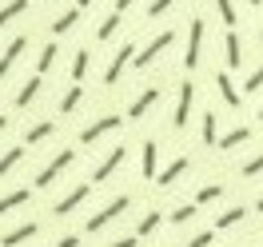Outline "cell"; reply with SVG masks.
<instances>
[{"label": "cell", "mask_w": 263, "mask_h": 247, "mask_svg": "<svg viewBox=\"0 0 263 247\" xmlns=\"http://www.w3.org/2000/svg\"><path fill=\"white\" fill-rule=\"evenodd\" d=\"M140 172H144V176H148V180H156V176H160V167H156V144H144V167H140Z\"/></svg>", "instance_id": "20"}, {"label": "cell", "mask_w": 263, "mask_h": 247, "mask_svg": "<svg viewBox=\"0 0 263 247\" xmlns=\"http://www.w3.org/2000/svg\"><path fill=\"white\" fill-rule=\"evenodd\" d=\"M88 192H92L88 183H76V187H72V192H68V196L60 199V203H56V215H68V212H76V207H80L84 199H88Z\"/></svg>", "instance_id": "7"}, {"label": "cell", "mask_w": 263, "mask_h": 247, "mask_svg": "<svg viewBox=\"0 0 263 247\" xmlns=\"http://www.w3.org/2000/svg\"><path fill=\"white\" fill-rule=\"evenodd\" d=\"M183 172H187V156H180V160H172V164H167L164 172H160V176H156V183H164V187H172V183L180 180Z\"/></svg>", "instance_id": "13"}, {"label": "cell", "mask_w": 263, "mask_h": 247, "mask_svg": "<svg viewBox=\"0 0 263 247\" xmlns=\"http://www.w3.org/2000/svg\"><path fill=\"white\" fill-rule=\"evenodd\" d=\"M259 172H263V156H255V160H247V164H243V180H255Z\"/></svg>", "instance_id": "35"}, {"label": "cell", "mask_w": 263, "mask_h": 247, "mask_svg": "<svg viewBox=\"0 0 263 247\" xmlns=\"http://www.w3.org/2000/svg\"><path fill=\"white\" fill-rule=\"evenodd\" d=\"M48 136H52V124H48V120H44V124H32V128H28V136H24V140H28V144H44Z\"/></svg>", "instance_id": "25"}, {"label": "cell", "mask_w": 263, "mask_h": 247, "mask_svg": "<svg viewBox=\"0 0 263 247\" xmlns=\"http://www.w3.org/2000/svg\"><path fill=\"white\" fill-rule=\"evenodd\" d=\"M40 84H44V76H32V80L20 88V92H16V108H28V104H32L36 92H40Z\"/></svg>", "instance_id": "17"}, {"label": "cell", "mask_w": 263, "mask_h": 247, "mask_svg": "<svg viewBox=\"0 0 263 247\" xmlns=\"http://www.w3.org/2000/svg\"><path fill=\"white\" fill-rule=\"evenodd\" d=\"M52 60H56V40H52V44H44V52H40V60H36V72L44 76V72L52 68Z\"/></svg>", "instance_id": "26"}, {"label": "cell", "mask_w": 263, "mask_h": 247, "mask_svg": "<svg viewBox=\"0 0 263 247\" xmlns=\"http://www.w3.org/2000/svg\"><path fill=\"white\" fill-rule=\"evenodd\" d=\"M20 203H28V187H16V192H8V196H0V215L20 207Z\"/></svg>", "instance_id": "19"}, {"label": "cell", "mask_w": 263, "mask_h": 247, "mask_svg": "<svg viewBox=\"0 0 263 247\" xmlns=\"http://www.w3.org/2000/svg\"><path fill=\"white\" fill-rule=\"evenodd\" d=\"M116 128H120V116H112V112H108V116H100L96 124H88V128H84V132H80V140H84V144H96L100 136L116 132Z\"/></svg>", "instance_id": "4"}, {"label": "cell", "mask_w": 263, "mask_h": 247, "mask_svg": "<svg viewBox=\"0 0 263 247\" xmlns=\"http://www.w3.org/2000/svg\"><path fill=\"white\" fill-rule=\"evenodd\" d=\"M223 40H228V44H223V52H228V64H231V68H239V64H243V44H239V32L231 28Z\"/></svg>", "instance_id": "16"}, {"label": "cell", "mask_w": 263, "mask_h": 247, "mask_svg": "<svg viewBox=\"0 0 263 247\" xmlns=\"http://www.w3.org/2000/svg\"><path fill=\"white\" fill-rule=\"evenodd\" d=\"M167 8H172V0H152V8H148V16H164Z\"/></svg>", "instance_id": "37"}, {"label": "cell", "mask_w": 263, "mask_h": 247, "mask_svg": "<svg viewBox=\"0 0 263 247\" xmlns=\"http://www.w3.org/2000/svg\"><path fill=\"white\" fill-rule=\"evenodd\" d=\"M192 100H196V88H192V84H183V88H180V104H176V116H172V124H176V128H183V124H187Z\"/></svg>", "instance_id": "8"}, {"label": "cell", "mask_w": 263, "mask_h": 247, "mask_svg": "<svg viewBox=\"0 0 263 247\" xmlns=\"http://www.w3.org/2000/svg\"><path fill=\"white\" fill-rule=\"evenodd\" d=\"M215 8H219V20H223L228 28H235V4H231V0H215Z\"/></svg>", "instance_id": "30"}, {"label": "cell", "mask_w": 263, "mask_h": 247, "mask_svg": "<svg viewBox=\"0 0 263 247\" xmlns=\"http://www.w3.org/2000/svg\"><path fill=\"white\" fill-rule=\"evenodd\" d=\"M203 144H219V136H215V116L203 112Z\"/></svg>", "instance_id": "31"}, {"label": "cell", "mask_w": 263, "mask_h": 247, "mask_svg": "<svg viewBox=\"0 0 263 247\" xmlns=\"http://www.w3.org/2000/svg\"><path fill=\"white\" fill-rule=\"evenodd\" d=\"M160 219H164L160 212H148L144 219H140V223H136V235H140V239H144V235H152V231L160 227Z\"/></svg>", "instance_id": "23"}, {"label": "cell", "mask_w": 263, "mask_h": 247, "mask_svg": "<svg viewBox=\"0 0 263 247\" xmlns=\"http://www.w3.org/2000/svg\"><path fill=\"white\" fill-rule=\"evenodd\" d=\"M156 100H160V88H144V92L136 96V104L128 108V116H132V120H140V116H148Z\"/></svg>", "instance_id": "9"}, {"label": "cell", "mask_w": 263, "mask_h": 247, "mask_svg": "<svg viewBox=\"0 0 263 247\" xmlns=\"http://www.w3.org/2000/svg\"><path fill=\"white\" fill-rule=\"evenodd\" d=\"M24 8H28V0H8V4L0 8V28H4V24H8V20H12V16H20Z\"/></svg>", "instance_id": "24"}, {"label": "cell", "mask_w": 263, "mask_h": 247, "mask_svg": "<svg viewBox=\"0 0 263 247\" xmlns=\"http://www.w3.org/2000/svg\"><path fill=\"white\" fill-rule=\"evenodd\" d=\"M199 52H203V20H192V32H187V52H183V64L196 68L199 64Z\"/></svg>", "instance_id": "3"}, {"label": "cell", "mask_w": 263, "mask_h": 247, "mask_svg": "<svg viewBox=\"0 0 263 247\" xmlns=\"http://www.w3.org/2000/svg\"><path fill=\"white\" fill-rule=\"evenodd\" d=\"M88 4H92V0H76V8H80V12H84V8H88Z\"/></svg>", "instance_id": "41"}, {"label": "cell", "mask_w": 263, "mask_h": 247, "mask_svg": "<svg viewBox=\"0 0 263 247\" xmlns=\"http://www.w3.org/2000/svg\"><path fill=\"white\" fill-rule=\"evenodd\" d=\"M52 247H80V239H76V235H64V239H56Z\"/></svg>", "instance_id": "38"}, {"label": "cell", "mask_w": 263, "mask_h": 247, "mask_svg": "<svg viewBox=\"0 0 263 247\" xmlns=\"http://www.w3.org/2000/svg\"><path fill=\"white\" fill-rule=\"evenodd\" d=\"M215 88H219V96L228 100L231 108H239V104H243V96L235 92V84H231V76H228V72H219V76H215Z\"/></svg>", "instance_id": "14"}, {"label": "cell", "mask_w": 263, "mask_h": 247, "mask_svg": "<svg viewBox=\"0 0 263 247\" xmlns=\"http://www.w3.org/2000/svg\"><path fill=\"white\" fill-rule=\"evenodd\" d=\"M243 215H247V212L239 207V203H235V207H228V212H223L219 219H215V227H219V231H223V227H235V223H239Z\"/></svg>", "instance_id": "21"}, {"label": "cell", "mask_w": 263, "mask_h": 247, "mask_svg": "<svg viewBox=\"0 0 263 247\" xmlns=\"http://www.w3.org/2000/svg\"><path fill=\"white\" fill-rule=\"evenodd\" d=\"M247 140H251V128L239 124V128H231L228 136H219V148H223V151H235L239 144H247Z\"/></svg>", "instance_id": "15"}, {"label": "cell", "mask_w": 263, "mask_h": 247, "mask_svg": "<svg viewBox=\"0 0 263 247\" xmlns=\"http://www.w3.org/2000/svg\"><path fill=\"white\" fill-rule=\"evenodd\" d=\"M4 124H8V120H4V116H0V132H4Z\"/></svg>", "instance_id": "43"}, {"label": "cell", "mask_w": 263, "mask_h": 247, "mask_svg": "<svg viewBox=\"0 0 263 247\" xmlns=\"http://www.w3.org/2000/svg\"><path fill=\"white\" fill-rule=\"evenodd\" d=\"M116 28H120V12H112V16L104 20V24H100V28H96V36H100V40H108V36H112Z\"/></svg>", "instance_id": "32"}, {"label": "cell", "mask_w": 263, "mask_h": 247, "mask_svg": "<svg viewBox=\"0 0 263 247\" xmlns=\"http://www.w3.org/2000/svg\"><path fill=\"white\" fill-rule=\"evenodd\" d=\"M84 72H88V52H76L72 56V84H80Z\"/></svg>", "instance_id": "27"}, {"label": "cell", "mask_w": 263, "mask_h": 247, "mask_svg": "<svg viewBox=\"0 0 263 247\" xmlns=\"http://www.w3.org/2000/svg\"><path fill=\"white\" fill-rule=\"evenodd\" d=\"M36 231H40L36 223H20V227H12L8 235H4V239H0V243H4V247H20V243H28Z\"/></svg>", "instance_id": "12"}, {"label": "cell", "mask_w": 263, "mask_h": 247, "mask_svg": "<svg viewBox=\"0 0 263 247\" xmlns=\"http://www.w3.org/2000/svg\"><path fill=\"white\" fill-rule=\"evenodd\" d=\"M219 196H223V187H219V183H208V187H199V192H196V207H208V203L219 199Z\"/></svg>", "instance_id": "22"}, {"label": "cell", "mask_w": 263, "mask_h": 247, "mask_svg": "<svg viewBox=\"0 0 263 247\" xmlns=\"http://www.w3.org/2000/svg\"><path fill=\"white\" fill-rule=\"evenodd\" d=\"M192 215H196V203H183V207H176V212H172V223H187Z\"/></svg>", "instance_id": "34"}, {"label": "cell", "mask_w": 263, "mask_h": 247, "mask_svg": "<svg viewBox=\"0 0 263 247\" xmlns=\"http://www.w3.org/2000/svg\"><path fill=\"white\" fill-rule=\"evenodd\" d=\"M251 4H263V0H251Z\"/></svg>", "instance_id": "44"}, {"label": "cell", "mask_w": 263, "mask_h": 247, "mask_svg": "<svg viewBox=\"0 0 263 247\" xmlns=\"http://www.w3.org/2000/svg\"><path fill=\"white\" fill-rule=\"evenodd\" d=\"M172 40H176L172 32H160L156 40H148V48H140V52H136V68H148L152 60H156V56H160V52H164L167 44H172Z\"/></svg>", "instance_id": "5"}, {"label": "cell", "mask_w": 263, "mask_h": 247, "mask_svg": "<svg viewBox=\"0 0 263 247\" xmlns=\"http://www.w3.org/2000/svg\"><path fill=\"white\" fill-rule=\"evenodd\" d=\"M76 20H80V8H68L64 16H60V20H56V24H52V32H68V28L76 24Z\"/></svg>", "instance_id": "28"}, {"label": "cell", "mask_w": 263, "mask_h": 247, "mask_svg": "<svg viewBox=\"0 0 263 247\" xmlns=\"http://www.w3.org/2000/svg\"><path fill=\"white\" fill-rule=\"evenodd\" d=\"M259 120H263V108H259Z\"/></svg>", "instance_id": "45"}, {"label": "cell", "mask_w": 263, "mask_h": 247, "mask_svg": "<svg viewBox=\"0 0 263 247\" xmlns=\"http://www.w3.org/2000/svg\"><path fill=\"white\" fill-rule=\"evenodd\" d=\"M136 243H140V235H128V239H116L112 247H136Z\"/></svg>", "instance_id": "39"}, {"label": "cell", "mask_w": 263, "mask_h": 247, "mask_svg": "<svg viewBox=\"0 0 263 247\" xmlns=\"http://www.w3.org/2000/svg\"><path fill=\"white\" fill-rule=\"evenodd\" d=\"M80 104H84V88H80V84H72V88L64 92V100H60V112L68 116V112H76Z\"/></svg>", "instance_id": "18"}, {"label": "cell", "mask_w": 263, "mask_h": 247, "mask_svg": "<svg viewBox=\"0 0 263 247\" xmlns=\"http://www.w3.org/2000/svg\"><path fill=\"white\" fill-rule=\"evenodd\" d=\"M132 0H116V12H120V16H124V8H128Z\"/></svg>", "instance_id": "40"}, {"label": "cell", "mask_w": 263, "mask_h": 247, "mask_svg": "<svg viewBox=\"0 0 263 247\" xmlns=\"http://www.w3.org/2000/svg\"><path fill=\"white\" fill-rule=\"evenodd\" d=\"M20 156H24V151H20V148H12V151H4V156H0V176H8V172H12V167L20 164Z\"/></svg>", "instance_id": "29"}, {"label": "cell", "mask_w": 263, "mask_h": 247, "mask_svg": "<svg viewBox=\"0 0 263 247\" xmlns=\"http://www.w3.org/2000/svg\"><path fill=\"white\" fill-rule=\"evenodd\" d=\"M24 48H28V36H16V40H12L8 48H4V56H0V80L8 76V68L16 64V56H20V52H24Z\"/></svg>", "instance_id": "10"}, {"label": "cell", "mask_w": 263, "mask_h": 247, "mask_svg": "<svg viewBox=\"0 0 263 247\" xmlns=\"http://www.w3.org/2000/svg\"><path fill=\"white\" fill-rule=\"evenodd\" d=\"M212 243H215V231H196L187 239V247H212Z\"/></svg>", "instance_id": "33"}, {"label": "cell", "mask_w": 263, "mask_h": 247, "mask_svg": "<svg viewBox=\"0 0 263 247\" xmlns=\"http://www.w3.org/2000/svg\"><path fill=\"white\" fill-rule=\"evenodd\" d=\"M124 212H128V196H116L112 203H108V207H100V212L92 215V219H88V231H104L108 223H112V219H120Z\"/></svg>", "instance_id": "1"}, {"label": "cell", "mask_w": 263, "mask_h": 247, "mask_svg": "<svg viewBox=\"0 0 263 247\" xmlns=\"http://www.w3.org/2000/svg\"><path fill=\"white\" fill-rule=\"evenodd\" d=\"M128 60H136V48H132V44H120L116 56L108 60V68H104V84H116V80H120V72L128 68Z\"/></svg>", "instance_id": "2"}, {"label": "cell", "mask_w": 263, "mask_h": 247, "mask_svg": "<svg viewBox=\"0 0 263 247\" xmlns=\"http://www.w3.org/2000/svg\"><path fill=\"white\" fill-rule=\"evenodd\" d=\"M259 88H263V64L255 68L251 76H247V92H259Z\"/></svg>", "instance_id": "36"}, {"label": "cell", "mask_w": 263, "mask_h": 247, "mask_svg": "<svg viewBox=\"0 0 263 247\" xmlns=\"http://www.w3.org/2000/svg\"><path fill=\"white\" fill-rule=\"evenodd\" d=\"M72 160H76V151H60V156H56V160H52V164L44 167L40 176H36V187H48V183L56 180V176H60V172H64V167L72 164Z\"/></svg>", "instance_id": "6"}, {"label": "cell", "mask_w": 263, "mask_h": 247, "mask_svg": "<svg viewBox=\"0 0 263 247\" xmlns=\"http://www.w3.org/2000/svg\"><path fill=\"white\" fill-rule=\"evenodd\" d=\"M259 40H263V32H259Z\"/></svg>", "instance_id": "46"}, {"label": "cell", "mask_w": 263, "mask_h": 247, "mask_svg": "<svg viewBox=\"0 0 263 247\" xmlns=\"http://www.w3.org/2000/svg\"><path fill=\"white\" fill-rule=\"evenodd\" d=\"M120 164H124V148L108 151V160H100V167L92 172V180H96V183H104V180H108V176H112V172H116Z\"/></svg>", "instance_id": "11"}, {"label": "cell", "mask_w": 263, "mask_h": 247, "mask_svg": "<svg viewBox=\"0 0 263 247\" xmlns=\"http://www.w3.org/2000/svg\"><path fill=\"white\" fill-rule=\"evenodd\" d=\"M255 212H263V196H259V199H255Z\"/></svg>", "instance_id": "42"}]
</instances>
